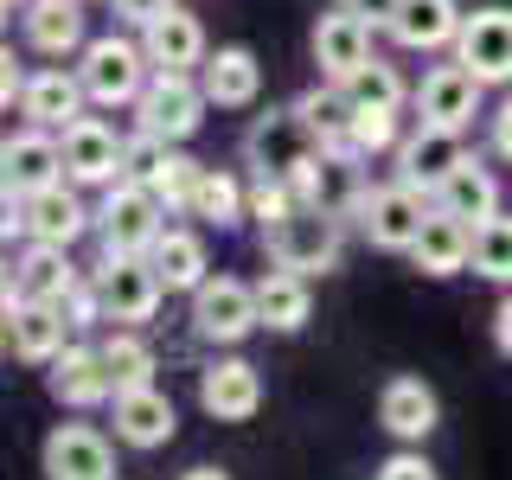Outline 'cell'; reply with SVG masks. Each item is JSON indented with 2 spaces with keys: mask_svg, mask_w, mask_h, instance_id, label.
Returning a JSON list of instances; mask_svg holds the SVG:
<instances>
[{
  "mask_svg": "<svg viewBox=\"0 0 512 480\" xmlns=\"http://www.w3.org/2000/svg\"><path fill=\"white\" fill-rule=\"evenodd\" d=\"M263 250L269 263L295 269V276H327V269H340V218L301 199L288 218H276L263 231Z\"/></svg>",
  "mask_w": 512,
  "mask_h": 480,
  "instance_id": "cell-1",
  "label": "cell"
},
{
  "mask_svg": "<svg viewBox=\"0 0 512 480\" xmlns=\"http://www.w3.org/2000/svg\"><path fill=\"white\" fill-rule=\"evenodd\" d=\"M320 148H327V141H320V128L301 116L295 103H288V109H269V116H256L250 135H244L250 167L269 173V180H301V173L314 167Z\"/></svg>",
  "mask_w": 512,
  "mask_h": 480,
  "instance_id": "cell-2",
  "label": "cell"
},
{
  "mask_svg": "<svg viewBox=\"0 0 512 480\" xmlns=\"http://www.w3.org/2000/svg\"><path fill=\"white\" fill-rule=\"evenodd\" d=\"M167 231V205L154 199V186L116 180L103 186V212H96V237H103L109 256H148Z\"/></svg>",
  "mask_w": 512,
  "mask_h": 480,
  "instance_id": "cell-3",
  "label": "cell"
},
{
  "mask_svg": "<svg viewBox=\"0 0 512 480\" xmlns=\"http://www.w3.org/2000/svg\"><path fill=\"white\" fill-rule=\"evenodd\" d=\"M90 224L96 218L84 212V199H77V180H58V186L26 192V199H7V237L20 231L26 244H64L71 250Z\"/></svg>",
  "mask_w": 512,
  "mask_h": 480,
  "instance_id": "cell-4",
  "label": "cell"
},
{
  "mask_svg": "<svg viewBox=\"0 0 512 480\" xmlns=\"http://www.w3.org/2000/svg\"><path fill=\"white\" fill-rule=\"evenodd\" d=\"M205 103H212V96H205V84L192 71H154L148 90L135 96V122L148 128V135H160V141H173V148H180V141L199 135Z\"/></svg>",
  "mask_w": 512,
  "mask_h": 480,
  "instance_id": "cell-5",
  "label": "cell"
},
{
  "mask_svg": "<svg viewBox=\"0 0 512 480\" xmlns=\"http://www.w3.org/2000/svg\"><path fill=\"white\" fill-rule=\"evenodd\" d=\"M148 45H135V39H90L84 45V58H77V77H84V90H90V103H103V109H116V103H135L141 90H148Z\"/></svg>",
  "mask_w": 512,
  "mask_h": 480,
  "instance_id": "cell-6",
  "label": "cell"
},
{
  "mask_svg": "<svg viewBox=\"0 0 512 480\" xmlns=\"http://www.w3.org/2000/svg\"><path fill=\"white\" fill-rule=\"evenodd\" d=\"M263 327L256 314V282H237V276H205L192 288V333L212 346H237Z\"/></svg>",
  "mask_w": 512,
  "mask_h": 480,
  "instance_id": "cell-7",
  "label": "cell"
},
{
  "mask_svg": "<svg viewBox=\"0 0 512 480\" xmlns=\"http://www.w3.org/2000/svg\"><path fill=\"white\" fill-rule=\"evenodd\" d=\"M96 288H103V314L116 320V327H141V320H154L160 295H167V282H160L154 256H109L90 269Z\"/></svg>",
  "mask_w": 512,
  "mask_h": 480,
  "instance_id": "cell-8",
  "label": "cell"
},
{
  "mask_svg": "<svg viewBox=\"0 0 512 480\" xmlns=\"http://www.w3.org/2000/svg\"><path fill=\"white\" fill-rule=\"evenodd\" d=\"M429 192H416V186H404V180H391V186H372L359 199V231L372 237L378 250H410L416 244V231H423V218H429Z\"/></svg>",
  "mask_w": 512,
  "mask_h": 480,
  "instance_id": "cell-9",
  "label": "cell"
},
{
  "mask_svg": "<svg viewBox=\"0 0 512 480\" xmlns=\"http://www.w3.org/2000/svg\"><path fill=\"white\" fill-rule=\"evenodd\" d=\"M301 199L320 205V212H333V218H352L359 212V199L372 186H365V154L359 148H346V141H327V148L314 154V167L301 173Z\"/></svg>",
  "mask_w": 512,
  "mask_h": 480,
  "instance_id": "cell-10",
  "label": "cell"
},
{
  "mask_svg": "<svg viewBox=\"0 0 512 480\" xmlns=\"http://www.w3.org/2000/svg\"><path fill=\"white\" fill-rule=\"evenodd\" d=\"M468 160V141H461V128H436V122H416L404 141H397V180L429 192L436 199L442 180Z\"/></svg>",
  "mask_w": 512,
  "mask_h": 480,
  "instance_id": "cell-11",
  "label": "cell"
},
{
  "mask_svg": "<svg viewBox=\"0 0 512 480\" xmlns=\"http://www.w3.org/2000/svg\"><path fill=\"white\" fill-rule=\"evenodd\" d=\"M58 148H64V180H77V186H116L122 180L128 135H116L109 122L77 116L71 128H58Z\"/></svg>",
  "mask_w": 512,
  "mask_h": 480,
  "instance_id": "cell-12",
  "label": "cell"
},
{
  "mask_svg": "<svg viewBox=\"0 0 512 480\" xmlns=\"http://www.w3.org/2000/svg\"><path fill=\"white\" fill-rule=\"evenodd\" d=\"M45 480H116V448L90 423H58L39 448Z\"/></svg>",
  "mask_w": 512,
  "mask_h": 480,
  "instance_id": "cell-13",
  "label": "cell"
},
{
  "mask_svg": "<svg viewBox=\"0 0 512 480\" xmlns=\"http://www.w3.org/2000/svg\"><path fill=\"white\" fill-rule=\"evenodd\" d=\"M64 180V148L52 128H20V135H7V148H0V186H7V199H26V192L39 186H58Z\"/></svg>",
  "mask_w": 512,
  "mask_h": 480,
  "instance_id": "cell-14",
  "label": "cell"
},
{
  "mask_svg": "<svg viewBox=\"0 0 512 480\" xmlns=\"http://www.w3.org/2000/svg\"><path fill=\"white\" fill-rule=\"evenodd\" d=\"M45 391H52L64 410H96V404H116V378H109L103 346H64L58 359L45 365Z\"/></svg>",
  "mask_w": 512,
  "mask_h": 480,
  "instance_id": "cell-15",
  "label": "cell"
},
{
  "mask_svg": "<svg viewBox=\"0 0 512 480\" xmlns=\"http://www.w3.org/2000/svg\"><path fill=\"white\" fill-rule=\"evenodd\" d=\"M455 58L468 64L480 84H512V7H480L461 20Z\"/></svg>",
  "mask_w": 512,
  "mask_h": 480,
  "instance_id": "cell-16",
  "label": "cell"
},
{
  "mask_svg": "<svg viewBox=\"0 0 512 480\" xmlns=\"http://www.w3.org/2000/svg\"><path fill=\"white\" fill-rule=\"evenodd\" d=\"M64 327H71V314L58 308V301H20L7 295V352L20 365H52L64 352Z\"/></svg>",
  "mask_w": 512,
  "mask_h": 480,
  "instance_id": "cell-17",
  "label": "cell"
},
{
  "mask_svg": "<svg viewBox=\"0 0 512 480\" xmlns=\"http://www.w3.org/2000/svg\"><path fill=\"white\" fill-rule=\"evenodd\" d=\"M199 404L218 423H250L263 410V372L250 359H212L199 372Z\"/></svg>",
  "mask_w": 512,
  "mask_h": 480,
  "instance_id": "cell-18",
  "label": "cell"
},
{
  "mask_svg": "<svg viewBox=\"0 0 512 480\" xmlns=\"http://www.w3.org/2000/svg\"><path fill=\"white\" fill-rule=\"evenodd\" d=\"M372 32L378 26L359 20L352 7L320 13V26H314V64H320V77H327V84H346V77L372 58Z\"/></svg>",
  "mask_w": 512,
  "mask_h": 480,
  "instance_id": "cell-19",
  "label": "cell"
},
{
  "mask_svg": "<svg viewBox=\"0 0 512 480\" xmlns=\"http://www.w3.org/2000/svg\"><path fill=\"white\" fill-rule=\"evenodd\" d=\"M480 77L468 71V64H436V71L423 77V90H416V116L423 122H436V128H468L474 122V109H480Z\"/></svg>",
  "mask_w": 512,
  "mask_h": 480,
  "instance_id": "cell-20",
  "label": "cell"
},
{
  "mask_svg": "<svg viewBox=\"0 0 512 480\" xmlns=\"http://www.w3.org/2000/svg\"><path fill=\"white\" fill-rule=\"evenodd\" d=\"M410 256H416L423 276H461V269L474 263V224L455 218V212H442V205H429V218H423V231H416Z\"/></svg>",
  "mask_w": 512,
  "mask_h": 480,
  "instance_id": "cell-21",
  "label": "cell"
},
{
  "mask_svg": "<svg viewBox=\"0 0 512 480\" xmlns=\"http://www.w3.org/2000/svg\"><path fill=\"white\" fill-rule=\"evenodd\" d=\"M90 90L77 71H64V64H52V71H32L26 90H20V116L39 122V128H71L77 116H84Z\"/></svg>",
  "mask_w": 512,
  "mask_h": 480,
  "instance_id": "cell-22",
  "label": "cell"
},
{
  "mask_svg": "<svg viewBox=\"0 0 512 480\" xmlns=\"http://www.w3.org/2000/svg\"><path fill=\"white\" fill-rule=\"evenodd\" d=\"M180 416H173V397L154 391V384H135V391H116V442L128 448H167Z\"/></svg>",
  "mask_w": 512,
  "mask_h": 480,
  "instance_id": "cell-23",
  "label": "cell"
},
{
  "mask_svg": "<svg viewBox=\"0 0 512 480\" xmlns=\"http://www.w3.org/2000/svg\"><path fill=\"white\" fill-rule=\"evenodd\" d=\"M77 282H84V269H71L64 244H26V256L7 269V295L20 301H64Z\"/></svg>",
  "mask_w": 512,
  "mask_h": 480,
  "instance_id": "cell-24",
  "label": "cell"
},
{
  "mask_svg": "<svg viewBox=\"0 0 512 480\" xmlns=\"http://www.w3.org/2000/svg\"><path fill=\"white\" fill-rule=\"evenodd\" d=\"M199 84L218 109H250L256 96H263V64H256L250 45H218V52L199 64Z\"/></svg>",
  "mask_w": 512,
  "mask_h": 480,
  "instance_id": "cell-25",
  "label": "cell"
},
{
  "mask_svg": "<svg viewBox=\"0 0 512 480\" xmlns=\"http://www.w3.org/2000/svg\"><path fill=\"white\" fill-rule=\"evenodd\" d=\"M141 45H148V64L154 71H199L205 58V26L192 20L186 7H167L154 26H141Z\"/></svg>",
  "mask_w": 512,
  "mask_h": 480,
  "instance_id": "cell-26",
  "label": "cell"
},
{
  "mask_svg": "<svg viewBox=\"0 0 512 480\" xmlns=\"http://www.w3.org/2000/svg\"><path fill=\"white\" fill-rule=\"evenodd\" d=\"M378 423L391 429L397 442H423L429 429L442 423V404H436V391H429L423 378H391L378 391Z\"/></svg>",
  "mask_w": 512,
  "mask_h": 480,
  "instance_id": "cell-27",
  "label": "cell"
},
{
  "mask_svg": "<svg viewBox=\"0 0 512 480\" xmlns=\"http://www.w3.org/2000/svg\"><path fill=\"white\" fill-rule=\"evenodd\" d=\"M26 45L45 58H71L84 52V0H26Z\"/></svg>",
  "mask_w": 512,
  "mask_h": 480,
  "instance_id": "cell-28",
  "label": "cell"
},
{
  "mask_svg": "<svg viewBox=\"0 0 512 480\" xmlns=\"http://www.w3.org/2000/svg\"><path fill=\"white\" fill-rule=\"evenodd\" d=\"M461 20L468 13L455 7V0H404L391 20V39L410 45V52H442V45L461 39Z\"/></svg>",
  "mask_w": 512,
  "mask_h": 480,
  "instance_id": "cell-29",
  "label": "cell"
},
{
  "mask_svg": "<svg viewBox=\"0 0 512 480\" xmlns=\"http://www.w3.org/2000/svg\"><path fill=\"white\" fill-rule=\"evenodd\" d=\"M256 314H263L269 333H301L314 314V295H308V276H295V269H269L263 282H256Z\"/></svg>",
  "mask_w": 512,
  "mask_h": 480,
  "instance_id": "cell-30",
  "label": "cell"
},
{
  "mask_svg": "<svg viewBox=\"0 0 512 480\" xmlns=\"http://www.w3.org/2000/svg\"><path fill=\"white\" fill-rule=\"evenodd\" d=\"M148 256H154L160 282H167V295H192V288L212 276V256H205V237L199 231H173V224H167Z\"/></svg>",
  "mask_w": 512,
  "mask_h": 480,
  "instance_id": "cell-31",
  "label": "cell"
},
{
  "mask_svg": "<svg viewBox=\"0 0 512 480\" xmlns=\"http://www.w3.org/2000/svg\"><path fill=\"white\" fill-rule=\"evenodd\" d=\"M436 205H442V212H455V218H468V224H487L493 212H500V180H493V173L468 154V160H461V167L442 180Z\"/></svg>",
  "mask_w": 512,
  "mask_h": 480,
  "instance_id": "cell-32",
  "label": "cell"
},
{
  "mask_svg": "<svg viewBox=\"0 0 512 480\" xmlns=\"http://www.w3.org/2000/svg\"><path fill=\"white\" fill-rule=\"evenodd\" d=\"M244 212H250V192L237 186L224 167H205L199 192H192V218H199V224H218V231H231Z\"/></svg>",
  "mask_w": 512,
  "mask_h": 480,
  "instance_id": "cell-33",
  "label": "cell"
},
{
  "mask_svg": "<svg viewBox=\"0 0 512 480\" xmlns=\"http://www.w3.org/2000/svg\"><path fill=\"white\" fill-rule=\"evenodd\" d=\"M103 359H109V378H116V391H135V384H154V346L141 340L135 327H116L103 340Z\"/></svg>",
  "mask_w": 512,
  "mask_h": 480,
  "instance_id": "cell-34",
  "label": "cell"
},
{
  "mask_svg": "<svg viewBox=\"0 0 512 480\" xmlns=\"http://www.w3.org/2000/svg\"><path fill=\"white\" fill-rule=\"evenodd\" d=\"M340 90L352 96V109H404V77H397L391 64H378V58H365Z\"/></svg>",
  "mask_w": 512,
  "mask_h": 480,
  "instance_id": "cell-35",
  "label": "cell"
},
{
  "mask_svg": "<svg viewBox=\"0 0 512 480\" xmlns=\"http://www.w3.org/2000/svg\"><path fill=\"white\" fill-rule=\"evenodd\" d=\"M474 276H487V282H512V218L493 212L487 224H474Z\"/></svg>",
  "mask_w": 512,
  "mask_h": 480,
  "instance_id": "cell-36",
  "label": "cell"
},
{
  "mask_svg": "<svg viewBox=\"0 0 512 480\" xmlns=\"http://www.w3.org/2000/svg\"><path fill=\"white\" fill-rule=\"evenodd\" d=\"M295 109H301V116H308V122L320 128V141H346V135H352V116H359V109H352V96H346L340 84H320V90H308Z\"/></svg>",
  "mask_w": 512,
  "mask_h": 480,
  "instance_id": "cell-37",
  "label": "cell"
},
{
  "mask_svg": "<svg viewBox=\"0 0 512 480\" xmlns=\"http://www.w3.org/2000/svg\"><path fill=\"white\" fill-rule=\"evenodd\" d=\"M199 180H205V167H199L192 154L173 148V154H167V167L154 173V199L167 205V212H192V192H199Z\"/></svg>",
  "mask_w": 512,
  "mask_h": 480,
  "instance_id": "cell-38",
  "label": "cell"
},
{
  "mask_svg": "<svg viewBox=\"0 0 512 480\" xmlns=\"http://www.w3.org/2000/svg\"><path fill=\"white\" fill-rule=\"evenodd\" d=\"M397 109H359V116H352V135H346V148H359L365 160L372 154H397Z\"/></svg>",
  "mask_w": 512,
  "mask_h": 480,
  "instance_id": "cell-39",
  "label": "cell"
},
{
  "mask_svg": "<svg viewBox=\"0 0 512 480\" xmlns=\"http://www.w3.org/2000/svg\"><path fill=\"white\" fill-rule=\"evenodd\" d=\"M167 154H173V141H160V135H148V128H135V135H128V148H122V180L154 186V173L167 167Z\"/></svg>",
  "mask_w": 512,
  "mask_h": 480,
  "instance_id": "cell-40",
  "label": "cell"
},
{
  "mask_svg": "<svg viewBox=\"0 0 512 480\" xmlns=\"http://www.w3.org/2000/svg\"><path fill=\"white\" fill-rule=\"evenodd\" d=\"M295 205H301V186H295V180H269V173H256V186H250V218L263 224V231H269L276 218H288Z\"/></svg>",
  "mask_w": 512,
  "mask_h": 480,
  "instance_id": "cell-41",
  "label": "cell"
},
{
  "mask_svg": "<svg viewBox=\"0 0 512 480\" xmlns=\"http://www.w3.org/2000/svg\"><path fill=\"white\" fill-rule=\"evenodd\" d=\"M372 480H436V468H429V461L416 455V448H397V455L384 461V468H378Z\"/></svg>",
  "mask_w": 512,
  "mask_h": 480,
  "instance_id": "cell-42",
  "label": "cell"
},
{
  "mask_svg": "<svg viewBox=\"0 0 512 480\" xmlns=\"http://www.w3.org/2000/svg\"><path fill=\"white\" fill-rule=\"evenodd\" d=\"M167 7H180V0H116V20H128V26H154Z\"/></svg>",
  "mask_w": 512,
  "mask_h": 480,
  "instance_id": "cell-43",
  "label": "cell"
},
{
  "mask_svg": "<svg viewBox=\"0 0 512 480\" xmlns=\"http://www.w3.org/2000/svg\"><path fill=\"white\" fill-rule=\"evenodd\" d=\"M340 7H352V13H359V20H372V26H391L404 0H340Z\"/></svg>",
  "mask_w": 512,
  "mask_h": 480,
  "instance_id": "cell-44",
  "label": "cell"
},
{
  "mask_svg": "<svg viewBox=\"0 0 512 480\" xmlns=\"http://www.w3.org/2000/svg\"><path fill=\"white\" fill-rule=\"evenodd\" d=\"M493 154L512 160V96L500 103V116H493Z\"/></svg>",
  "mask_w": 512,
  "mask_h": 480,
  "instance_id": "cell-45",
  "label": "cell"
},
{
  "mask_svg": "<svg viewBox=\"0 0 512 480\" xmlns=\"http://www.w3.org/2000/svg\"><path fill=\"white\" fill-rule=\"evenodd\" d=\"M493 346H500L506 359H512V295L500 301V308H493Z\"/></svg>",
  "mask_w": 512,
  "mask_h": 480,
  "instance_id": "cell-46",
  "label": "cell"
},
{
  "mask_svg": "<svg viewBox=\"0 0 512 480\" xmlns=\"http://www.w3.org/2000/svg\"><path fill=\"white\" fill-rule=\"evenodd\" d=\"M0 64H7V71H0V103H7V109H13V96H20V90H26V77H20V64H13V52H7V58H0Z\"/></svg>",
  "mask_w": 512,
  "mask_h": 480,
  "instance_id": "cell-47",
  "label": "cell"
},
{
  "mask_svg": "<svg viewBox=\"0 0 512 480\" xmlns=\"http://www.w3.org/2000/svg\"><path fill=\"white\" fill-rule=\"evenodd\" d=\"M180 480H231V474H224V468H186Z\"/></svg>",
  "mask_w": 512,
  "mask_h": 480,
  "instance_id": "cell-48",
  "label": "cell"
},
{
  "mask_svg": "<svg viewBox=\"0 0 512 480\" xmlns=\"http://www.w3.org/2000/svg\"><path fill=\"white\" fill-rule=\"evenodd\" d=\"M0 7H7V13H26V0H0Z\"/></svg>",
  "mask_w": 512,
  "mask_h": 480,
  "instance_id": "cell-49",
  "label": "cell"
}]
</instances>
